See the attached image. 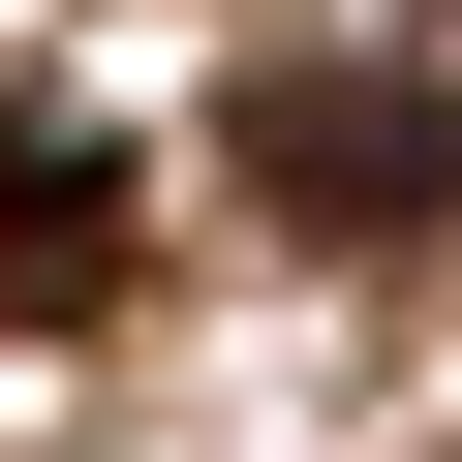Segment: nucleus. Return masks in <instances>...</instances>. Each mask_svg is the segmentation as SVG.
Returning <instances> with one entry per match:
<instances>
[{"label": "nucleus", "mask_w": 462, "mask_h": 462, "mask_svg": "<svg viewBox=\"0 0 462 462\" xmlns=\"http://www.w3.org/2000/svg\"><path fill=\"white\" fill-rule=\"evenodd\" d=\"M247 185L309 216V247H431L462 216V93L431 62H247Z\"/></svg>", "instance_id": "1"}, {"label": "nucleus", "mask_w": 462, "mask_h": 462, "mask_svg": "<svg viewBox=\"0 0 462 462\" xmlns=\"http://www.w3.org/2000/svg\"><path fill=\"white\" fill-rule=\"evenodd\" d=\"M0 247H32L62 309L124 278V154H93V124H32V93H0Z\"/></svg>", "instance_id": "2"}]
</instances>
